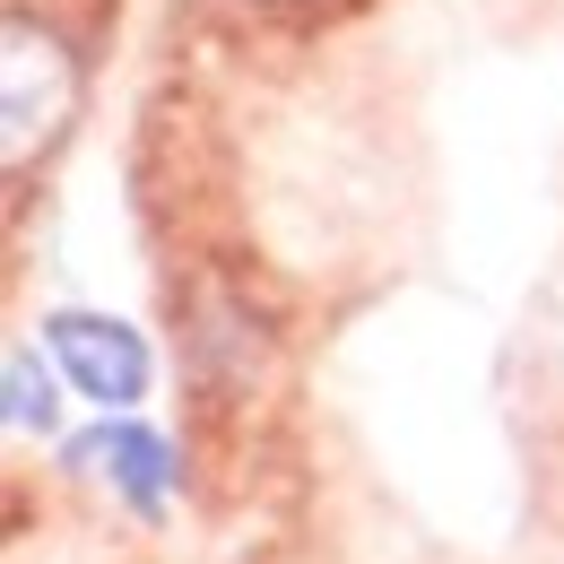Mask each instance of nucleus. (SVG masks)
<instances>
[{"label": "nucleus", "instance_id": "f257e3e1", "mask_svg": "<svg viewBox=\"0 0 564 564\" xmlns=\"http://www.w3.org/2000/svg\"><path fill=\"white\" fill-rule=\"evenodd\" d=\"M0 87H9V174H26L78 113V53L62 44V26L18 9L0 44Z\"/></svg>", "mask_w": 564, "mask_h": 564}, {"label": "nucleus", "instance_id": "f03ea898", "mask_svg": "<svg viewBox=\"0 0 564 564\" xmlns=\"http://www.w3.org/2000/svg\"><path fill=\"white\" fill-rule=\"evenodd\" d=\"M44 348L62 365V382L87 391L96 409H131L148 391V339L113 313H44Z\"/></svg>", "mask_w": 564, "mask_h": 564}, {"label": "nucleus", "instance_id": "7ed1b4c3", "mask_svg": "<svg viewBox=\"0 0 564 564\" xmlns=\"http://www.w3.org/2000/svg\"><path fill=\"white\" fill-rule=\"evenodd\" d=\"M78 460L105 469V487L131 495V512H156V503H165V478H174V452H165L148 425H105V434H87Z\"/></svg>", "mask_w": 564, "mask_h": 564}, {"label": "nucleus", "instance_id": "20e7f679", "mask_svg": "<svg viewBox=\"0 0 564 564\" xmlns=\"http://www.w3.org/2000/svg\"><path fill=\"white\" fill-rule=\"evenodd\" d=\"M53 382H44V356L35 348H9V425L18 434H53Z\"/></svg>", "mask_w": 564, "mask_h": 564}]
</instances>
